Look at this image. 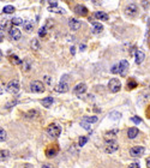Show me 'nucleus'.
<instances>
[{"instance_id":"nucleus-31","label":"nucleus","mask_w":150,"mask_h":168,"mask_svg":"<svg viewBox=\"0 0 150 168\" xmlns=\"http://www.w3.org/2000/svg\"><path fill=\"white\" fill-rule=\"evenodd\" d=\"M10 59H11V61H12L13 64H16V65H22V61H21V59L17 57V55L12 54L11 57H10Z\"/></svg>"},{"instance_id":"nucleus-11","label":"nucleus","mask_w":150,"mask_h":168,"mask_svg":"<svg viewBox=\"0 0 150 168\" xmlns=\"http://www.w3.org/2000/svg\"><path fill=\"white\" fill-rule=\"evenodd\" d=\"M57 91L58 93H61V94H64V93H67L68 91V84L62 79V81H60L57 85Z\"/></svg>"},{"instance_id":"nucleus-34","label":"nucleus","mask_w":150,"mask_h":168,"mask_svg":"<svg viewBox=\"0 0 150 168\" xmlns=\"http://www.w3.org/2000/svg\"><path fill=\"white\" fill-rule=\"evenodd\" d=\"M6 131L4 129H0V142H5L6 141Z\"/></svg>"},{"instance_id":"nucleus-20","label":"nucleus","mask_w":150,"mask_h":168,"mask_svg":"<svg viewBox=\"0 0 150 168\" xmlns=\"http://www.w3.org/2000/svg\"><path fill=\"white\" fill-rule=\"evenodd\" d=\"M31 69V61L29 59H24L22 61V70L24 72H28Z\"/></svg>"},{"instance_id":"nucleus-16","label":"nucleus","mask_w":150,"mask_h":168,"mask_svg":"<svg viewBox=\"0 0 150 168\" xmlns=\"http://www.w3.org/2000/svg\"><path fill=\"white\" fill-rule=\"evenodd\" d=\"M10 36H11L12 40H14V41H18V40L22 37V34H21L19 29L13 28V29H10Z\"/></svg>"},{"instance_id":"nucleus-19","label":"nucleus","mask_w":150,"mask_h":168,"mask_svg":"<svg viewBox=\"0 0 150 168\" xmlns=\"http://www.w3.org/2000/svg\"><path fill=\"white\" fill-rule=\"evenodd\" d=\"M139 130L137 129V127H130V129L127 130V137L130 139H133V138H136L137 137V134H138Z\"/></svg>"},{"instance_id":"nucleus-26","label":"nucleus","mask_w":150,"mask_h":168,"mask_svg":"<svg viewBox=\"0 0 150 168\" xmlns=\"http://www.w3.org/2000/svg\"><path fill=\"white\" fill-rule=\"evenodd\" d=\"M14 6H12V5H6L4 9H3V13H9V14H11V13H13L14 12Z\"/></svg>"},{"instance_id":"nucleus-13","label":"nucleus","mask_w":150,"mask_h":168,"mask_svg":"<svg viewBox=\"0 0 150 168\" xmlns=\"http://www.w3.org/2000/svg\"><path fill=\"white\" fill-rule=\"evenodd\" d=\"M102 30H103V25H102L101 23L94 22L91 24V33L92 34H100V33H102Z\"/></svg>"},{"instance_id":"nucleus-46","label":"nucleus","mask_w":150,"mask_h":168,"mask_svg":"<svg viewBox=\"0 0 150 168\" xmlns=\"http://www.w3.org/2000/svg\"><path fill=\"white\" fill-rule=\"evenodd\" d=\"M147 167H148V168H150V157H148V158H147Z\"/></svg>"},{"instance_id":"nucleus-8","label":"nucleus","mask_w":150,"mask_h":168,"mask_svg":"<svg viewBox=\"0 0 150 168\" xmlns=\"http://www.w3.org/2000/svg\"><path fill=\"white\" fill-rule=\"evenodd\" d=\"M145 151V148L144 147H140V145H137V147H133L130 149V155L132 157H140L142 155L144 154Z\"/></svg>"},{"instance_id":"nucleus-6","label":"nucleus","mask_w":150,"mask_h":168,"mask_svg":"<svg viewBox=\"0 0 150 168\" xmlns=\"http://www.w3.org/2000/svg\"><path fill=\"white\" fill-rule=\"evenodd\" d=\"M125 13L130 16V17H135L138 13V6L136 4H127L125 7Z\"/></svg>"},{"instance_id":"nucleus-3","label":"nucleus","mask_w":150,"mask_h":168,"mask_svg":"<svg viewBox=\"0 0 150 168\" xmlns=\"http://www.w3.org/2000/svg\"><path fill=\"white\" fill-rule=\"evenodd\" d=\"M108 89L110 93H118L121 89V82L118 78H112L108 82Z\"/></svg>"},{"instance_id":"nucleus-4","label":"nucleus","mask_w":150,"mask_h":168,"mask_svg":"<svg viewBox=\"0 0 150 168\" xmlns=\"http://www.w3.org/2000/svg\"><path fill=\"white\" fill-rule=\"evenodd\" d=\"M21 89V84L17 79H13V81L9 82L6 85V91L7 93H11V94H17Z\"/></svg>"},{"instance_id":"nucleus-43","label":"nucleus","mask_w":150,"mask_h":168,"mask_svg":"<svg viewBox=\"0 0 150 168\" xmlns=\"http://www.w3.org/2000/svg\"><path fill=\"white\" fill-rule=\"evenodd\" d=\"M58 6V3L55 1H49V7H57Z\"/></svg>"},{"instance_id":"nucleus-38","label":"nucleus","mask_w":150,"mask_h":168,"mask_svg":"<svg viewBox=\"0 0 150 168\" xmlns=\"http://www.w3.org/2000/svg\"><path fill=\"white\" fill-rule=\"evenodd\" d=\"M131 121L135 123V124H137V125H139V124L142 123V119H140L139 117H132V118H131Z\"/></svg>"},{"instance_id":"nucleus-29","label":"nucleus","mask_w":150,"mask_h":168,"mask_svg":"<svg viewBox=\"0 0 150 168\" xmlns=\"http://www.w3.org/2000/svg\"><path fill=\"white\" fill-rule=\"evenodd\" d=\"M88 137H85V136H81L79 139H78V145L79 147H84L86 143H88Z\"/></svg>"},{"instance_id":"nucleus-24","label":"nucleus","mask_w":150,"mask_h":168,"mask_svg":"<svg viewBox=\"0 0 150 168\" xmlns=\"http://www.w3.org/2000/svg\"><path fill=\"white\" fill-rule=\"evenodd\" d=\"M109 119H112V120H115V121H118L120 118H121V113L120 112H112L109 115H108Z\"/></svg>"},{"instance_id":"nucleus-41","label":"nucleus","mask_w":150,"mask_h":168,"mask_svg":"<svg viewBox=\"0 0 150 168\" xmlns=\"http://www.w3.org/2000/svg\"><path fill=\"white\" fill-rule=\"evenodd\" d=\"M45 81L47 82V84H49V85L52 84V83H51V82H52V78H51L49 76H45Z\"/></svg>"},{"instance_id":"nucleus-37","label":"nucleus","mask_w":150,"mask_h":168,"mask_svg":"<svg viewBox=\"0 0 150 168\" xmlns=\"http://www.w3.org/2000/svg\"><path fill=\"white\" fill-rule=\"evenodd\" d=\"M137 86V82H135V81H131L127 83V89H133V88H136Z\"/></svg>"},{"instance_id":"nucleus-7","label":"nucleus","mask_w":150,"mask_h":168,"mask_svg":"<svg viewBox=\"0 0 150 168\" xmlns=\"http://www.w3.org/2000/svg\"><path fill=\"white\" fill-rule=\"evenodd\" d=\"M129 70V61L127 60H121L118 64V73H120L121 76H126Z\"/></svg>"},{"instance_id":"nucleus-17","label":"nucleus","mask_w":150,"mask_h":168,"mask_svg":"<svg viewBox=\"0 0 150 168\" xmlns=\"http://www.w3.org/2000/svg\"><path fill=\"white\" fill-rule=\"evenodd\" d=\"M94 17H95L97 21H108L109 16L103 11H96L95 13H94Z\"/></svg>"},{"instance_id":"nucleus-2","label":"nucleus","mask_w":150,"mask_h":168,"mask_svg":"<svg viewBox=\"0 0 150 168\" xmlns=\"http://www.w3.org/2000/svg\"><path fill=\"white\" fill-rule=\"evenodd\" d=\"M118 149H119V145H118V143L114 139L106 141V143H105V151H106L107 154H113V153H115Z\"/></svg>"},{"instance_id":"nucleus-36","label":"nucleus","mask_w":150,"mask_h":168,"mask_svg":"<svg viewBox=\"0 0 150 168\" xmlns=\"http://www.w3.org/2000/svg\"><path fill=\"white\" fill-rule=\"evenodd\" d=\"M81 126L83 127V129L88 130V131H91V127H90V124L86 123V121H81Z\"/></svg>"},{"instance_id":"nucleus-12","label":"nucleus","mask_w":150,"mask_h":168,"mask_svg":"<svg viewBox=\"0 0 150 168\" xmlns=\"http://www.w3.org/2000/svg\"><path fill=\"white\" fill-rule=\"evenodd\" d=\"M58 147L57 145H51L46 149V156L47 157H54L55 155L58 154Z\"/></svg>"},{"instance_id":"nucleus-23","label":"nucleus","mask_w":150,"mask_h":168,"mask_svg":"<svg viewBox=\"0 0 150 168\" xmlns=\"http://www.w3.org/2000/svg\"><path fill=\"white\" fill-rule=\"evenodd\" d=\"M38 117V113H37V110L33 109V110H29L28 113L25 114V119H35Z\"/></svg>"},{"instance_id":"nucleus-30","label":"nucleus","mask_w":150,"mask_h":168,"mask_svg":"<svg viewBox=\"0 0 150 168\" xmlns=\"http://www.w3.org/2000/svg\"><path fill=\"white\" fill-rule=\"evenodd\" d=\"M48 11L57 12V13H65V10L61 9V7H59V6H57V7H48Z\"/></svg>"},{"instance_id":"nucleus-14","label":"nucleus","mask_w":150,"mask_h":168,"mask_svg":"<svg viewBox=\"0 0 150 168\" xmlns=\"http://www.w3.org/2000/svg\"><path fill=\"white\" fill-rule=\"evenodd\" d=\"M144 59H145V54L142 51L137 49L135 52V61H136V64H137V65H139V64H142V62L144 61Z\"/></svg>"},{"instance_id":"nucleus-21","label":"nucleus","mask_w":150,"mask_h":168,"mask_svg":"<svg viewBox=\"0 0 150 168\" xmlns=\"http://www.w3.org/2000/svg\"><path fill=\"white\" fill-rule=\"evenodd\" d=\"M23 29H24L25 31H28V33H31V31H33V29H34V23L30 22V21L25 22L24 25H23Z\"/></svg>"},{"instance_id":"nucleus-9","label":"nucleus","mask_w":150,"mask_h":168,"mask_svg":"<svg viewBox=\"0 0 150 168\" xmlns=\"http://www.w3.org/2000/svg\"><path fill=\"white\" fill-rule=\"evenodd\" d=\"M85 91H86V84L85 83H79L73 88V94L75 95H83Z\"/></svg>"},{"instance_id":"nucleus-25","label":"nucleus","mask_w":150,"mask_h":168,"mask_svg":"<svg viewBox=\"0 0 150 168\" xmlns=\"http://www.w3.org/2000/svg\"><path fill=\"white\" fill-rule=\"evenodd\" d=\"M31 49H34V51H38L40 49V42H38V40L37 38H33L31 40Z\"/></svg>"},{"instance_id":"nucleus-45","label":"nucleus","mask_w":150,"mask_h":168,"mask_svg":"<svg viewBox=\"0 0 150 168\" xmlns=\"http://www.w3.org/2000/svg\"><path fill=\"white\" fill-rule=\"evenodd\" d=\"M42 168H54L52 165H48V163H45L43 166H42Z\"/></svg>"},{"instance_id":"nucleus-10","label":"nucleus","mask_w":150,"mask_h":168,"mask_svg":"<svg viewBox=\"0 0 150 168\" xmlns=\"http://www.w3.org/2000/svg\"><path fill=\"white\" fill-rule=\"evenodd\" d=\"M81 25H82V23L79 22V21H77L76 18H70L68 19V27H70V29L71 30H78L81 28Z\"/></svg>"},{"instance_id":"nucleus-40","label":"nucleus","mask_w":150,"mask_h":168,"mask_svg":"<svg viewBox=\"0 0 150 168\" xmlns=\"http://www.w3.org/2000/svg\"><path fill=\"white\" fill-rule=\"evenodd\" d=\"M127 168H140V166H139V163L138 162H135V163H131V165H129V167Z\"/></svg>"},{"instance_id":"nucleus-42","label":"nucleus","mask_w":150,"mask_h":168,"mask_svg":"<svg viewBox=\"0 0 150 168\" xmlns=\"http://www.w3.org/2000/svg\"><path fill=\"white\" fill-rule=\"evenodd\" d=\"M21 168H34V166L30 165V163H24V165H22Z\"/></svg>"},{"instance_id":"nucleus-32","label":"nucleus","mask_w":150,"mask_h":168,"mask_svg":"<svg viewBox=\"0 0 150 168\" xmlns=\"http://www.w3.org/2000/svg\"><path fill=\"white\" fill-rule=\"evenodd\" d=\"M47 35V25H42L38 30V36L40 37H45Z\"/></svg>"},{"instance_id":"nucleus-33","label":"nucleus","mask_w":150,"mask_h":168,"mask_svg":"<svg viewBox=\"0 0 150 168\" xmlns=\"http://www.w3.org/2000/svg\"><path fill=\"white\" fill-rule=\"evenodd\" d=\"M118 131H119V130H116V129H114V130H110V131H108L105 136H106V137H114V136H116L118 134Z\"/></svg>"},{"instance_id":"nucleus-35","label":"nucleus","mask_w":150,"mask_h":168,"mask_svg":"<svg viewBox=\"0 0 150 168\" xmlns=\"http://www.w3.org/2000/svg\"><path fill=\"white\" fill-rule=\"evenodd\" d=\"M17 103H18V101H17V100H14V101H10L9 103H6V105H5V108H6V109H9V108H11V107L16 106V105H17Z\"/></svg>"},{"instance_id":"nucleus-1","label":"nucleus","mask_w":150,"mask_h":168,"mask_svg":"<svg viewBox=\"0 0 150 168\" xmlns=\"http://www.w3.org/2000/svg\"><path fill=\"white\" fill-rule=\"evenodd\" d=\"M46 132L48 134V137H51L52 139H57L61 133V126L57 123H52L48 127H47Z\"/></svg>"},{"instance_id":"nucleus-18","label":"nucleus","mask_w":150,"mask_h":168,"mask_svg":"<svg viewBox=\"0 0 150 168\" xmlns=\"http://www.w3.org/2000/svg\"><path fill=\"white\" fill-rule=\"evenodd\" d=\"M53 97H51V96H48V97H45L41 100V105L45 107V108H51V106L53 105Z\"/></svg>"},{"instance_id":"nucleus-47","label":"nucleus","mask_w":150,"mask_h":168,"mask_svg":"<svg viewBox=\"0 0 150 168\" xmlns=\"http://www.w3.org/2000/svg\"><path fill=\"white\" fill-rule=\"evenodd\" d=\"M79 49H81V51H84V49H85V45H84V43L81 45V48H79Z\"/></svg>"},{"instance_id":"nucleus-15","label":"nucleus","mask_w":150,"mask_h":168,"mask_svg":"<svg viewBox=\"0 0 150 168\" xmlns=\"http://www.w3.org/2000/svg\"><path fill=\"white\" fill-rule=\"evenodd\" d=\"M75 12L77 14H79V16H86V14H88V9H86V6L79 4V5H76Z\"/></svg>"},{"instance_id":"nucleus-27","label":"nucleus","mask_w":150,"mask_h":168,"mask_svg":"<svg viewBox=\"0 0 150 168\" xmlns=\"http://www.w3.org/2000/svg\"><path fill=\"white\" fill-rule=\"evenodd\" d=\"M11 23L13 24V25H24V21H23L22 18H18V17H14V18H12V21H11Z\"/></svg>"},{"instance_id":"nucleus-44","label":"nucleus","mask_w":150,"mask_h":168,"mask_svg":"<svg viewBox=\"0 0 150 168\" xmlns=\"http://www.w3.org/2000/svg\"><path fill=\"white\" fill-rule=\"evenodd\" d=\"M71 54H72V55L76 54V48H75V46H71Z\"/></svg>"},{"instance_id":"nucleus-28","label":"nucleus","mask_w":150,"mask_h":168,"mask_svg":"<svg viewBox=\"0 0 150 168\" xmlns=\"http://www.w3.org/2000/svg\"><path fill=\"white\" fill-rule=\"evenodd\" d=\"M83 121H86V123H89V124H94V123H96L97 121V117H84L83 118Z\"/></svg>"},{"instance_id":"nucleus-39","label":"nucleus","mask_w":150,"mask_h":168,"mask_svg":"<svg viewBox=\"0 0 150 168\" xmlns=\"http://www.w3.org/2000/svg\"><path fill=\"white\" fill-rule=\"evenodd\" d=\"M9 24H10V22H4V23H1V31L9 28Z\"/></svg>"},{"instance_id":"nucleus-5","label":"nucleus","mask_w":150,"mask_h":168,"mask_svg":"<svg viewBox=\"0 0 150 168\" xmlns=\"http://www.w3.org/2000/svg\"><path fill=\"white\" fill-rule=\"evenodd\" d=\"M30 90L35 93V94H38V93H43L45 91V84L43 82L41 81H34L30 83Z\"/></svg>"},{"instance_id":"nucleus-22","label":"nucleus","mask_w":150,"mask_h":168,"mask_svg":"<svg viewBox=\"0 0 150 168\" xmlns=\"http://www.w3.org/2000/svg\"><path fill=\"white\" fill-rule=\"evenodd\" d=\"M9 157H10V151L7 149H1V153H0V158H1V161H6Z\"/></svg>"},{"instance_id":"nucleus-48","label":"nucleus","mask_w":150,"mask_h":168,"mask_svg":"<svg viewBox=\"0 0 150 168\" xmlns=\"http://www.w3.org/2000/svg\"><path fill=\"white\" fill-rule=\"evenodd\" d=\"M148 112H149V114H150V107H149V109H148Z\"/></svg>"}]
</instances>
